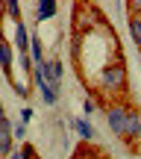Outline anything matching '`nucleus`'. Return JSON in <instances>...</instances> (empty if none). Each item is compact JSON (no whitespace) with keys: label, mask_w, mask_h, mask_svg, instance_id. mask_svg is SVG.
Returning a JSON list of instances; mask_svg holds the SVG:
<instances>
[{"label":"nucleus","mask_w":141,"mask_h":159,"mask_svg":"<svg viewBox=\"0 0 141 159\" xmlns=\"http://www.w3.org/2000/svg\"><path fill=\"white\" fill-rule=\"evenodd\" d=\"M3 9L9 12V18H12V21H15V24L21 21V6H18L15 0H9V3H3Z\"/></svg>","instance_id":"nucleus-11"},{"label":"nucleus","mask_w":141,"mask_h":159,"mask_svg":"<svg viewBox=\"0 0 141 159\" xmlns=\"http://www.w3.org/2000/svg\"><path fill=\"white\" fill-rule=\"evenodd\" d=\"M71 127H73V130H79V136H82L85 142L94 139V130H91V124H88L85 118H71Z\"/></svg>","instance_id":"nucleus-7"},{"label":"nucleus","mask_w":141,"mask_h":159,"mask_svg":"<svg viewBox=\"0 0 141 159\" xmlns=\"http://www.w3.org/2000/svg\"><path fill=\"white\" fill-rule=\"evenodd\" d=\"M12 89H15V94H21V97H27V85H24V83H15V85H12Z\"/></svg>","instance_id":"nucleus-15"},{"label":"nucleus","mask_w":141,"mask_h":159,"mask_svg":"<svg viewBox=\"0 0 141 159\" xmlns=\"http://www.w3.org/2000/svg\"><path fill=\"white\" fill-rule=\"evenodd\" d=\"M106 121L112 127V133L124 136V130H126V106H109L106 109Z\"/></svg>","instance_id":"nucleus-3"},{"label":"nucleus","mask_w":141,"mask_h":159,"mask_svg":"<svg viewBox=\"0 0 141 159\" xmlns=\"http://www.w3.org/2000/svg\"><path fill=\"white\" fill-rule=\"evenodd\" d=\"M29 53H33V62H44V53H41V39H38V35H29Z\"/></svg>","instance_id":"nucleus-9"},{"label":"nucleus","mask_w":141,"mask_h":159,"mask_svg":"<svg viewBox=\"0 0 141 159\" xmlns=\"http://www.w3.org/2000/svg\"><path fill=\"white\" fill-rule=\"evenodd\" d=\"M56 9H59L56 0H41V3H38V21H47V18H53V15H56Z\"/></svg>","instance_id":"nucleus-8"},{"label":"nucleus","mask_w":141,"mask_h":159,"mask_svg":"<svg viewBox=\"0 0 141 159\" xmlns=\"http://www.w3.org/2000/svg\"><path fill=\"white\" fill-rule=\"evenodd\" d=\"M130 33H132V41L141 47V18H138V15L130 18Z\"/></svg>","instance_id":"nucleus-10"},{"label":"nucleus","mask_w":141,"mask_h":159,"mask_svg":"<svg viewBox=\"0 0 141 159\" xmlns=\"http://www.w3.org/2000/svg\"><path fill=\"white\" fill-rule=\"evenodd\" d=\"M124 139L130 144H135L141 139V112L132 106H126V130H124Z\"/></svg>","instance_id":"nucleus-2"},{"label":"nucleus","mask_w":141,"mask_h":159,"mask_svg":"<svg viewBox=\"0 0 141 159\" xmlns=\"http://www.w3.org/2000/svg\"><path fill=\"white\" fill-rule=\"evenodd\" d=\"M24 133H27V127H24V124L12 127V139H21V142H24Z\"/></svg>","instance_id":"nucleus-14"},{"label":"nucleus","mask_w":141,"mask_h":159,"mask_svg":"<svg viewBox=\"0 0 141 159\" xmlns=\"http://www.w3.org/2000/svg\"><path fill=\"white\" fill-rule=\"evenodd\" d=\"M0 65H3L6 77H12V44L9 41H0Z\"/></svg>","instance_id":"nucleus-6"},{"label":"nucleus","mask_w":141,"mask_h":159,"mask_svg":"<svg viewBox=\"0 0 141 159\" xmlns=\"http://www.w3.org/2000/svg\"><path fill=\"white\" fill-rule=\"evenodd\" d=\"M82 112H85V115H91V112H94V103H91V100H85V106H82Z\"/></svg>","instance_id":"nucleus-17"},{"label":"nucleus","mask_w":141,"mask_h":159,"mask_svg":"<svg viewBox=\"0 0 141 159\" xmlns=\"http://www.w3.org/2000/svg\"><path fill=\"white\" fill-rule=\"evenodd\" d=\"M15 47L21 50V56L29 53V33H27V27H24V21L15 24Z\"/></svg>","instance_id":"nucleus-5"},{"label":"nucleus","mask_w":141,"mask_h":159,"mask_svg":"<svg viewBox=\"0 0 141 159\" xmlns=\"http://www.w3.org/2000/svg\"><path fill=\"white\" fill-rule=\"evenodd\" d=\"M21 159H41V156L35 153L33 144H24V148H21Z\"/></svg>","instance_id":"nucleus-13"},{"label":"nucleus","mask_w":141,"mask_h":159,"mask_svg":"<svg viewBox=\"0 0 141 159\" xmlns=\"http://www.w3.org/2000/svg\"><path fill=\"white\" fill-rule=\"evenodd\" d=\"M12 153V121L6 118H0V156H9Z\"/></svg>","instance_id":"nucleus-4"},{"label":"nucleus","mask_w":141,"mask_h":159,"mask_svg":"<svg viewBox=\"0 0 141 159\" xmlns=\"http://www.w3.org/2000/svg\"><path fill=\"white\" fill-rule=\"evenodd\" d=\"M79 53H82V35L73 33V39H71V56H73V59H79Z\"/></svg>","instance_id":"nucleus-12"},{"label":"nucleus","mask_w":141,"mask_h":159,"mask_svg":"<svg viewBox=\"0 0 141 159\" xmlns=\"http://www.w3.org/2000/svg\"><path fill=\"white\" fill-rule=\"evenodd\" d=\"M3 115H6V112H3V100H0V118H3Z\"/></svg>","instance_id":"nucleus-19"},{"label":"nucleus","mask_w":141,"mask_h":159,"mask_svg":"<svg viewBox=\"0 0 141 159\" xmlns=\"http://www.w3.org/2000/svg\"><path fill=\"white\" fill-rule=\"evenodd\" d=\"M9 159H21V150H12V153H9Z\"/></svg>","instance_id":"nucleus-18"},{"label":"nucleus","mask_w":141,"mask_h":159,"mask_svg":"<svg viewBox=\"0 0 141 159\" xmlns=\"http://www.w3.org/2000/svg\"><path fill=\"white\" fill-rule=\"evenodd\" d=\"M29 118H33V109H21V124H24V127H27Z\"/></svg>","instance_id":"nucleus-16"},{"label":"nucleus","mask_w":141,"mask_h":159,"mask_svg":"<svg viewBox=\"0 0 141 159\" xmlns=\"http://www.w3.org/2000/svg\"><path fill=\"white\" fill-rule=\"evenodd\" d=\"M100 85L106 91H124L126 89V68L124 62H112L100 71Z\"/></svg>","instance_id":"nucleus-1"},{"label":"nucleus","mask_w":141,"mask_h":159,"mask_svg":"<svg viewBox=\"0 0 141 159\" xmlns=\"http://www.w3.org/2000/svg\"><path fill=\"white\" fill-rule=\"evenodd\" d=\"M94 159H97V156H94Z\"/></svg>","instance_id":"nucleus-20"}]
</instances>
